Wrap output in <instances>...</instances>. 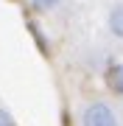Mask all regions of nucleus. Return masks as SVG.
Listing matches in <instances>:
<instances>
[{"label": "nucleus", "mask_w": 123, "mask_h": 126, "mask_svg": "<svg viewBox=\"0 0 123 126\" xmlns=\"http://www.w3.org/2000/svg\"><path fill=\"white\" fill-rule=\"evenodd\" d=\"M81 123L84 126H118V118H115L109 104L92 101V104H87V109L81 115Z\"/></svg>", "instance_id": "f257e3e1"}, {"label": "nucleus", "mask_w": 123, "mask_h": 126, "mask_svg": "<svg viewBox=\"0 0 123 126\" xmlns=\"http://www.w3.org/2000/svg\"><path fill=\"white\" fill-rule=\"evenodd\" d=\"M109 31H112L115 36H120V39H123V3L115 6L112 14H109Z\"/></svg>", "instance_id": "f03ea898"}, {"label": "nucleus", "mask_w": 123, "mask_h": 126, "mask_svg": "<svg viewBox=\"0 0 123 126\" xmlns=\"http://www.w3.org/2000/svg\"><path fill=\"white\" fill-rule=\"evenodd\" d=\"M106 81H109V87H112L118 95H123V62H120V64H115V67L109 70Z\"/></svg>", "instance_id": "7ed1b4c3"}, {"label": "nucleus", "mask_w": 123, "mask_h": 126, "mask_svg": "<svg viewBox=\"0 0 123 126\" xmlns=\"http://www.w3.org/2000/svg\"><path fill=\"white\" fill-rule=\"evenodd\" d=\"M34 3V9H39V11H45V9H53L59 0H31Z\"/></svg>", "instance_id": "20e7f679"}, {"label": "nucleus", "mask_w": 123, "mask_h": 126, "mask_svg": "<svg viewBox=\"0 0 123 126\" xmlns=\"http://www.w3.org/2000/svg\"><path fill=\"white\" fill-rule=\"evenodd\" d=\"M0 126H14V121H11V115L6 112V109H0Z\"/></svg>", "instance_id": "39448f33"}]
</instances>
